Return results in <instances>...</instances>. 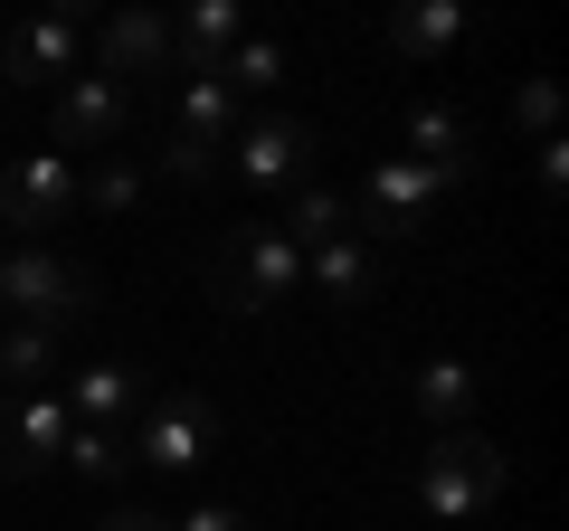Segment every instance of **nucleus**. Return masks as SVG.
I'll use <instances>...</instances> for the list:
<instances>
[{
  "label": "nucleus",
  "instance_id": "b1692460",
  "mask_svg": "<svg viewBox=\"0 0 569 531\" xmlns=\"http://www.w3.org/2000/svg\"><path fill=\"white\" fill-rule=\"evenodd\" d=\"M522 123L541 133V143L560 133V96H550V77H531V86H522Z\"/></svg>",
  "mask_w": 569,
  "mask_h": 531
},
{
  "label": "nucleus",
  "instance_id": "ddd939ff",
  "mask_svg": "<svg viewBox=\"0 0 569 531\" xmlns=\"http://www.w3.org/2000/svg\"><path fill=\"white\" fill-rule=\"evenodd\" d=\"M399 162H418L427 181H466L475 171V133H466V114H447V104H408V123H399Z\"/></svg>",
  "mask_w": 569,
  "mask_h": 531
},
{
  "label": "nucleus",
  "instance_id": "f257e3e1",
  "mask_svg": "<svg viewBox=\"0 0 569 531\" xmlns=\"http://www.w3.org/2000/svg\"><path fill=\"white\" fill-rule=\"evenodd\" d=\"M0 313L20 332H77L86 313H96V275H86L77 257H58V247H10L0 257Z\"/></svg>",
  "mask_w": 569,
  "mask_h": 531
},
{
  "label": "nucleus",
  "instance_id": "9b49d317",
  "mask_svg": "<svg viewBox=\"0 0 569 531\" xmlns=\"http://www.w3.org/2000/svg\"><path fill=\"white\" fill-rule=\"evenodd\" d=\"M96 77L133 86V96H142V77H171V20H152V10H114V20L96 29Z\"/></svg>",
  "mask_w": 569,
  "mask_h": 531
},
{
  "label": "nucleus",
  "instance_id": "f8f14e48",
  "mask_svg": "<svg viewBox=\"0 0 569 531\" xmlns=\"http://www.w3.org/2000/svg\"><path fill=\"white\" fill-rule=\"evenodd\" d=\"M67 399V418H77V428H104V437H123L142 418V399H152V389H142V370H123V361H96V370H77V380L58 389Z\"/></svg>",
  "mask_w": 569,
  "mask_h": 531
},
{
  "label": "nucleus",
  "instance_id": "20e7f679",
  "mask_svg": "<svg viewBox=\"0 0 569 531\" xmlns=\"http://www.w3.org/2000/svg\"><path fill=\"white\" fill-rule=\"evenodd\" d=\"M123 123H133V86H114V77H96V67H77V77L48 96V152H104V143H123Z\"/></svg>",
  "mask_w": 569,
  "mask_h": 531
},
{
  "label": "nucleus",
  "instance_id": "6ab92c4d",
  "mask_svg": "<svg viewBox=\"0 0 569 531\" xmlns=\"http://www.w3.org/2000/svg\"><path fill=\"white\" fill-rule=\"evenodd\" d=\"M466 409H475V370L466 361H427L418 370V418L437 437H456V428H466Z\"/></svg>",
  "mask_w": 569,
  "mask_h": 531
},
{
  "label": "nucleus",
  "instance_id": "423d86ee",
  "mask_svg": "<svg viewBox=\"0 0 569 531\" xmlns=\"http://www.w3.org/2000/svg\"><path fill=\"white\" fill-rule=\"evenodd\" d=\"M209 447H219V409H209V399H190V389H162V399H142V418H133V455H142V465L190 474Z\"/></svg>",
  "mask_w": 569,
  "mask_h": 531
},
{
  "label": "nucleus",
  "instance_id": "a878e982",
  "mask_svg": "<svg viewBox=\"0 0 569 531\" xmlns=\"http://www.w3.org/2000/svg\"><path fill=\"white\" fill-rule=\"evenodd\" d=\"M560 181H569V143L550 133V143H541V190H560Z\"/></svg>",
  "mask_w": 569,
  "mask_h": 531
},
{
  "label": "nucleus",
  "instance_id": "0eeeda50",
  "mask_svg": "<svg viewBox=\"0 0 569 531\" xmlns=\"http://www.w3.org/2000/svg\"><path fill=\"white\" fill-rule=\"evenodd\" d=\"M77 58H86L77 10H39V20L0 29V86H48V96H58V86L77 77Z\"/></svg>",
  "mask_w": 569,
  "mask_h": 531
},
{
  "label": "nucleus",
  "instance_id": "f3484780",
  "mask_svg": "<svg viewBox=\"0 0 569 531\" xmlns=\"http://www.w3.org/2000/svg\"><path fill=\"white\" fill-rule=\"evenodd\" d=\"M276 228L305 247V257H313V247H332V238H361L342 190H284V219H276Z\"/></svg>",
  "mask_w": 569,
  "mask_h": 531
},
{
  "label": "nucleus",
  "instance_id": "5701e85b",
  "mask_svg": "<svg viewBox=\"0 0 569 531\" xmlns=\"http://www.w3.org/2000/svg\"><path fill=\"white\" fill-rule=\"evenodd\" d=\"M67 465L96 474V484H114V474H123V437H104V428H67Z\"/></svg>",
  "mask_w": 569,
  "mask_h": 531
},
{
  "label": "nucleus",
  "instance_id": "2eb2a0df",
  "mask_svg": "<svg viewBox=\"0 0 569 531\" xmlns=\"http://www.w3.org/2000/svg\"><path fill=\"white\" fill-rule=\"evenodd\" d=\"M305 275H313V294H323V304H342V313H361L370 294H380V257H370L361 238L313 247V257H305Z\"/></svg>",
  "mask_w": 569,
  "mask_h": 531
},
{
  "label": "nucleus",
  "instance_id": "cd10ccee",
  "mask_svg": "<svg viewBox=\"0 0 569 531\" xmlns=\"http://www.w3.org/2000/svg\"><path fill=\"white\" fill-rule=\"evenodd\" d=\"M0 104H10V86H0Z\"/></svg>",
  "mask_w": 569,
  "mask_h": 531
},
{
  "label": "nucleus",
  "instance_id": "aec40b11",
  "mask_svg": "<svg viewBox=\"0 0 569 531\" xmlns=\"http://www.w3.org/2000/svg\"><path fill=\"white\" fill-rule=\"evenodd\" d=\"M0 380H10V399L48 389V380H58V342H48V332H20V323H10V342H0Z\"/></svg>",
  "mask_w": 569,
  "mask_h": 531
},
{
  "label": "nucleus",
  "instance_id": "39448f33",
  "mask_svg": "<svg viewBox=\"0 0 569 531\" xmlns=\"http://www.w3.org/2000/svg\"><path fill=\"white\" fill-rule=\"evenodd\" d=\"M228 181H247V190H295L313 171V123H295V114H257V123H238L228 133Z\"/></svg>",
  "mask_w": 569,
  "mask_h": 531
},
{
  "label": "nucleus",
  "instance_id": "6e6552de",
  "mask_svg": "<svg viewBox=\"0 0 569 531\" xmlns=\"http://www.w3.org/2000/svg\"><path fill=\"white\" fill-rule=\"evenodd\" d=\"M77 209V162L67 152H20V162H0V228H20L39 247V228H58Z\"/></svg>",
  "mask_w": 569,
  "mask_h": 531
},
{
  "label": "nucleus",
  "instance_id": "4be33fe9",
  "mask_svg": "<svg viewBox=\"0 0 569 531\" xmlns=\"http://www.w3.org/2000/svg\"><path fill=\"white\" fill-rule=\"evenodd\" d=\"M77 200H86V209H104V219H123V209L142 200V162H123V152H104V162H96V181H86Z\"/></svg>",
  "mask_w": 569,
  "mask_h": 531
},
{
  "label": "nucleus",
  "instance_id": "bb28decb",
  "mask_svg": "<svg viewBox=\"0 0 569 531\" xmlns=\"http://www.w3.org/2000/svg\"><path fill=\"white\" fill-rule=\"evenodd\" d=\"M104 531H171V522H152V512H104Z\"/></svg>",
  "mask_w": 569,
  "mask_h": 531
},
{
  "label": "nucleus",
  "instance_id": "7ed1b4c3",
  "mask_svg": "<svg viewBox=\"0 0 569 531\" xmlns=\"http://www.w3.org/2000/svg\"><path fill=\"white\" fill-rule=\"evenodd\" d=\"M503 484H512V465L485 437H437L427 465H418V503L437 512V522H485V512L503 503Z\"/></svg>",
  "mask_w": 569,
  "mask_h": 531
},
{
  "label": "nucleus",
  "instance_id": "1a4fd4ad",
  "mask_svg": "<svg viewBox=\"0 0 569 531\" xmlns=\"http://www.w3.org/2000/svg\"><path fill=\"white\" fill-rule=\"evenodd\" d=\"M67 399L58 389H29V399H0V484H20V474H48L67 455Z\"/></svg>",
  "mask_w": 569,
  "mask_h": 531
},
{
  "label": "nucleus",
  "instance_id": "9d476101",
  "mask_svg": "<svg viewBox=\"0 0 569 531\" xmlns=\"http://www.w3.org/2000/svg\"><path fill=\"white\" fill-rule=\"evenodd\" d=\"M437 190L447 181H427L418 162H370V181H361V200H351V228H380V238H418L427 228V209H437Z\"/></svg>",
  "mask_w": 569,
  "mask_h": 531
},
{
  "label": "nucleus",
  "instance_id": "412c9836",
  "mask_svg": "<svg viewBox=\"0 0 569 531\" xmlns=\"http://www.w3.org/2000/svg\"><path fill=\"white\" fill-rule=\"evenodd\" d=\"M276 77H284V39H238V48L219 58V86H228V96H257V86H276Z\"/></svg>",
  "mask_w": 569,
  "mask_h": 531
},
{
  "label": "nucleus",
  "instance_id": "f03ea898",
  "mask_svg": "<svg viewBox=\"0 0 569 531\" xmlns=\"http://www.w3.org/2000/svg\"><path fill=\"white\" fill-rule=\"evenodd\" d=\"M209 285H219L228 313H276L284 294L305 285V247L284 238L276 219H238L219 238V257H209Z\"/></svg>",
  "mask_w": 569,
  "mask_h": 531
},
{
  "label": "nucleus",
  "instance_id": "4468645a",
  "mask_svg": "<svg viewBox=\"0 0 569 531\" xmlns=\"http://www.w3.org/2000/svg\"><path fill=\"white\" fill-rule=\"evenodd\" d=\"M238 39H247V10H238V0H200V10L171 20V67H181V77H219V58Z\"/></svg>",
  "mask_w": 569,
  "mask_h": 531
},
{
  "label": "nucleus",
  "instance_id": "393cba45",
  "mask_svg": "<svg viewBox=\"0 0 569 531\" xmlns=\"http://www.w3.org/2000/svg\"><path fill=\"white\" fill-rule=\"evenodd\" d=\"M171 531H247V512H228V503H190Z\"/></svg>",
  "mask_w": 569,
  "mask_h": 531
},
{
  "label": "nucleus",
  "instance_id": "a211bd4d",
  "mask_svg": "<svg viewBox=\"0 0 569 531\" xmlns=\"http://www.w3.org/2000/svg\"><path fill=\"white\" fill-rule=\"evenodd\" d=\"M171 133H190V143L228 152V133H238V96H228L219 77H181V114H171Z\"/></svg>",
  "mask_w": 569,
  "mask_h": 531
},
{
  "label": "nucleus",
  "instance_id": "dca6fc26",
  "mask_svg": "<svg viewBox=\"0 0 569 531\" xmlns=\"http://www.w3.org/2000/svg\"><path fill=\"white\" fill-rule=\"evenodd\" d=\"M466 10L456 0H408V10H389V48L399 58H447V48H466Z\"/></svg>",
  "mask_w": 569,
  "mask_h": 531
}]
</instances>
